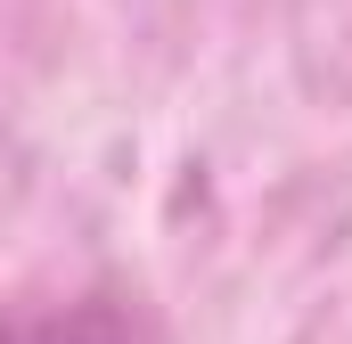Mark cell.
Listing matches in <instances>:
<instances>
[{"instance_id": "obj_1", "label": "cell", "mask_w": 352, "mask_h": 344, "mask_svg": "<svg viewBox=\"0 0 352 344\" xmlns=\"http://www.w3.org/2000/svg\"><path fill=\"white\" fill-rule=\"evenodd\" d=\"M0 344H131L107 312H33V320H0Z\"/></svg>"}]
</instances>
